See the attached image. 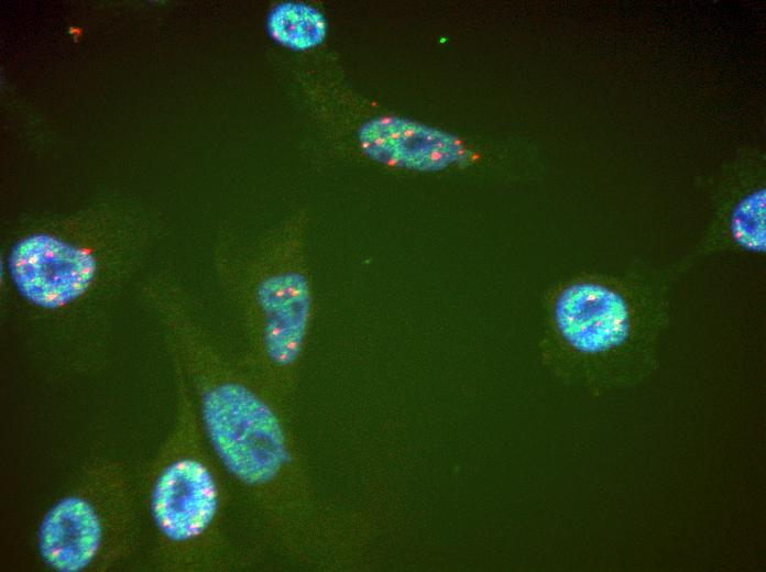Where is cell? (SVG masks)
<instances>
[{"mask_svg":"<svg viewBox=\"0 0 766 572\" xmlns=\"http://www.w3.org/2000/svg\"><path fill=\"white\" fill-rule=\"evenodd\" d=\"M685 274L677 262L581 275L548 300L556 339L599 393L623 392L659 364L672 314V292Z\"/></svg>","mask_w":766,"mask_h":572,"instance_id":"cell-1","label":"cell"},{"mask_svg":"<svg viewBox=\"0 0 766 572\" xmlns=\"http://www.w3.org/2000/svg\"><path fill=\"white\" fill-rule=\"evenodd\" d=\"M182 362L197 387L210 441L226 468L267 496L284 519L288 494L300 493L297 470L272 398L253 378L233 370L209 343L187 308L167 320Z\"/></svg>","mask_w":766,"mask_h":572,"instance_id":"cell-2","label":"cell"},{"mask_svg":"<svg viewBox=\"0 0 766 572\" xmlns=\"http://www.w3.org/2000/svg\"><path fill=\"white\" fill-rule=\"evenodd\" d=\"M250 333L253 378L275 400L296 383L314 317L310 270L295 248L216 268Z\"/></svg>","mask_w":766,"mask_h":572,"instance_id":"cell-3","label":"cell"},{"mask_svg":"<svg viewBox=\"0 0 766 572\" xmlns=\"http://www.w3.org/2000/svg\"><path fill=\"white\" fill-rule=\"evenodd\" d=\"M127 272L109 268L87 245L44 231L17 241L7 257L14 293L23 304L47 314L97 301Z\"/></svg>","mask_w":766,"mask_h":572,"instance_id":"cell-4","label":"cell"},{"mask_svg":"<svg viewBox=\"0 0 766 572\" xmlns=\"http://www.w3.org/2000/svg\"><path fill=\"white\" fill-rule=\"evenodd\" d=\"M765 184L756 167H737L716 186L715 213L694 252L677 261L687 274L699 260L736 252L763 256L766 251Z\"/></svg>","mask_w":766,"mask_h":572,"instance_id":"cell-5","label":"cell"},{"mask_svg":"<svg viewBox=\"0 0 766 572\" xmlns=\"http://www.w3.org/2000/svg\"><path fill=\"white\" fill-rule=\"evenodd\" d=\"M218 508L215 479L200 460L184 457L168 464L152 493V513L161 532L171 541L200 536Z\"/></svg>","mask_w":766,"mask_h":572,"instance_id":"cell-6","label":"cell"},{"mask_svg":"<svg viewBox=\"0 0 766 572\" xmlns=\"http://www.w3.org/2000/svg\"><path fill=\"white\" fill-rule=\"evenodd\" d=\"M359 140L369 157L408 169L438 170L468 157L466 147L456 138L395 117L366 122Z\"/></svg>","mask_w":766,"mask_h":572,"instance_id":"cell-7","label":"cell"},{"mask_svg":"<svg viewBox=\"0 0 766 572\" xmlns=\"http://www.w3.org/2000/svg\"><path fill=\"white\" fill-rule=\"evenodd\" d=\"M102 538L101 522L89 502L69 496L45 516L39 534L44 561L62 572L87 568L97 554Z\"/></svg>","mask_w":766,"mask_h":572,"instance_id":"cell-8","label":"cell"},{"mask_svg":"<svg viewBox=\"0 0 766 572\" xmlns=\"http://www.w3.org/2000/svg\"><path fill=\"white\" fill-rule=\"evenodd\" d=\"M267 30L273 40L293 50H308L319 45L327 32L324 15L300 2H284L272 9Z\"/></svg>","mask_w":766,"mask_h":572,"instance_id":"cell-9","label":"cell"}]
</instances>
